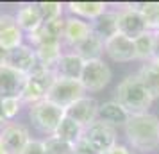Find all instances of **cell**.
<instances>
[{"mask_svg": "<svg viewBox=\"0 0 159 154\" xmlns=\"http://www.w3.org/2000/svg\"><path fill=\"white\" fill-rule=\"evenodd\" d=\"M129 147L138 152H154L159 149V118L154 113L130 115L123 125Z\"/></svg>", "mask_w": 159, "mask_h": 154, "instance_id": "cell-1", "label": "cell"}, {"mask_svg": "<svg viewBox=\"0 0 159 154\" xmlns=\"http://www.w3.org/2000/svg\"><path fill=\"white\" fill-rule=\"evenodd\" d=\"M115 102H118L129 115H143L148 113L154 99L145 90L138 75H127L115 90Z\"/></svg>", "mask_w": 159, "mask_h": 154, "instance_id": "cell-2", "label": "cell"}, {"mask_svg": "<svg viewBox=\"0 0 159 154\" xmlns=\"http://www.w3.org/2000/svg\"><path fill=\"white\" fill-rule=\"evenodd\" d=\"M54 81H56V73L50 68L39 66L32 73H29L27 79H25L22 97H20L23 106H32V104L39 102V100H45Z\"/></svg>", "mask_w": 159, "mask_h": 154, "instance_id": "cell-3", "label": "cell"}, {"mask_svg": "<svg viewBox=\"0 0 159 154\" xmlns=\"http://www.w3.org/2000/svg\"><path fill=\"white\" fill-rule=\"evenodd\" d=\"M63 117H65V110L57 108L56 104L48 102V100H39V102L29 106L30 124L45 136H50L56 133Z\"/></svg>", "mask_w": 159, "mask_h": 154, "instance_id": "cell-4", "label": "cell"}, {"mask_svg": "<svg viewBox=\"0 0 159 154\" xmlns=\"http://www.w3.org/2000/svg\"><path fill=\"white\" fill-rule=\"evenodd\" d=\"M113 79V72L109 65L104 59H93V61H84L82 72H80L79 82L86 93H97L107 86Z\"/></svg>", "mask_w": 159, "mask_h": 154, "instance_id": "cell-5", "label": "cell"}, {"mask_svg": "<svg viewBox=\"0 0 159 154\" xmlns=\"http://www.w3.org/2000/svg\"><path fill=\"white\" fill-rule=\"evenodd\" d=\"M84 95H86V91H84V88H82V84L79 81L56 77V81L52 84V88L48 90L45 100L56 104L61 110H66L68 106H72L75 100H79L80 97Z\"/></svg>", "mask_w": 159, "mask_h": 154, "instance_id": "cell-6", "label": "cell"}, {"mask_svg": "<svg viewBox=\"0 0 159 154\" xmlns=\"http://www.w3.org/2000/svg\"><path fill=\"white\" fill-rule=\"evenodd\" d=\"M116 27L123 36L134 40L147 30L145 20L134 4H123L116 9Z\"/></svg>", "mask_w": 159, "mask_h": 154, "instance_id": "cell-7", "label": "cell"}, {"mask_svg": "<svg viewBox=\"0 0 159 154\" xmlns=\"http://www.w3.org/2000/svg\"><path fill=\"white\" fill-rule=\"evenodd\" d=\"M30 138L29 127L20 122H7L0 129V145L4 147L6 154H22Z\"/></svg>", "mask_w": 159, "mask_h": 154, "instance_id": "cell-8", "label": "cell"}, {"mask_svg": "<svg viewBox=\"0 0 159 154\" xmlns=\"http://www.w3.org/2000/svg\"><path fill=\"white\" fill-rule=\"evenodd\" d=\"M82 138H86L91 145L98 151V152H106L107 149L118 143V133L115 127H111L109 124H104L100 120H95L91 125H88L84 129Z\"/></svg>", "mask_w": 159, "mask_h": 154, "instance_id": "cell-9", "label": "cell"}, {"mask_svg": "<svg viewBox=\"0 0 159 154\" xmlns=\"http://www.w3.org/2000/svg\"><path fill=\"white\" fill-rule=\"evenodd\" d=\"M97 113H98V102L97 99L89 95L80 97L79 100H75L72 106H68L65 110L66 117L77 122L82 129H86L88 125H91L97 120Z\"/></svg>", "mask_w": 159, "mask_h": 154, "instance_id": "cell-10", "label": "cell"}, {"mask_svg": "<svg viewBox=\"0 0 159 154\" xmlns=\"http://www.w3.org/2000/svg\"><path fill=\"white\" fill-rule=\"evenodd\" d=\"M104 54L116 63H130L136 59L134 41L130 38L116 32L115 36H111L109 40L104 41Z\"/></svg>", "mask_w": 159, "mask_h": 154, "instance_id": "cell-11", "label": "cell"}, {"mask_svg": "<svg viewBox=\"0 0 159 154\" xmlns=\"http://www.w3.org/2000/svg\"><path fill=\"white\" fill-rule=\"evenodd\" d=\"M6 65L11 66V68H15L16 72L23 73L25 77H27L29 73H32L36 68H39L36 50H34L29 43H22L20 47L9 50Z\"/></svg>", "mask_w": 159, "mask_h": 154, "instance_id": "cell-12", "label": "cell"}, {"mask_svg": "<svg viewBox=\"0 0 159 154\" xmlns=\"http://www.w3.org/2000/svg\"><path fill=\"white\" fill-rule=\"evenodd\" d=\"M91 34V25L80 18L68 16L65 18V29H63V50H73L79 43H82Z\"/></svg>", "mask_w": 159, "mask_h": 154, "instance_id": "cell-13", "label": "cell"}, {"mask_svg": "<svg viewBox=\"0 0 159 154\" xmlns=\"http://www.w3.org/2000/svg\"><path fill=\"white\" fill-rule=\"evenodd\" d=\"M25 75L16 72L15 68L7 65L0 66V99H13L22 97L23 86H25Z\"/></svg>", "mask_w": 159, "mask_h": 154, "instance_id": "cell-14", "label": "cell"}, {"mask_svg": "<svg viewBox=\"0 0 159 154\" xmlns=\"http://www.w3.org/2000/svg\"><path fill=\"white\" fill-rule=\"evenodd\" d=\"M82 66H84V61L73 50H63V54L57 59V63L54 65V73H56V77H61V79L79 81Z\"/></svg>", "mask_w": 159, "mask_h": 154, "instance_id": "cell-15", "label": "cell"}, {"mask_svg": "<svg viewBox=\"0 0 159 154\" xmlns=\"http://www.w3.org/2000/svg\"><path fill=\"white\" fill-rule=\"evenodd\" d=\"M15 20H16V25L20 27L23 34H32L36 32L43 22H41V16H39V11H38V2H27V4H22L18 7V13L15 15Z\"/></svg>", "mask_w": 159, "mask_h": 154, "instance_id": "cell-16", "label": "cell"}, {"mask_svg": "<svg viewBox=\"0 0 159 154\" xmlns=\"http://www.w3.org/2000/svg\"><path fill=\"white\" fill-rule=\"evenodd\" d=\"M129 113L123 110L122 106L115 100H107V102L98 104V113H97V120H100L104 124H109L111 127H123L129 120Z\"/></svg>", "mask_w": 159, "mask_h": 154, "instance_id": "cell-17", "label": "cell"}, {"mask_svg": "<svg viewBox=\"0 0 159 154\" xmlns=\"http://www.w3.org/2000/svg\"><path fill=\"white\" fill-rule=\"evenodd\" d=\"M136 75L141 81V84L145 86V90L150 93L152 99L157 100L159 99V61L150 59V61L143 63Z\"/></svg>", "mask_w": 159, "mask_h": 154, "instance_id": "cell-18", "label": "cell"}, {"mask_svg": "<svg viewBox=\"0 0 159 154\" xmlns=\"http://www.w3.org/2000/svg\"><path fill=\"white\" fill-rule=\"evenodd\" d=\"M65 7L72 13V16L89 23L107 9V4L106 2H68Z\"/></svg>", "mask_w": 159, "mask_h": 154, "instance_id": "cell-19", "label": "cell"}, {"mask_svg": "<svg viewBox=\"0 0 159 154\" xmlns=\"http://www.w3.org/2000/svg\"><path fill=\"white\" fill-rule=\"evenodd\" d=\"M91 25V32L97 34L100 40H109L111 36H115L118 32V27H116V9H106L100 16H97L93 22H89Z\"/></svg>", "mask_w": 159, "mask_h": 154, "instance_id": "cell-20", "label": "cell"}, {"mask_svg": "<svg viewBox=\"0 0 159 154\" xmlns=\"http://www.w3.org/2000/svg\"><path fill=\"white\" fill-rule=\"evenodd\" d=\"M73 52L79 56L82 61H93V59H102V54H104V40L97 36V34H89V36L79 43Z\"/></svg>", "mask_w": 159, "mask_h": 154, "instance_id": "cell-21", "label": "cell"}, {"mask_svg": "<svg viewBox=\"0 0 159 154\" xmlns=\"http://www.w3.org/2000/svg\"><path fill=\"white\" fill-rule=\"evenodd\" d=\"M82 134H84V129H82L77 122H73L72 118H68L66 115L61 118L57 129H56V133H54V136L65 140V142L72 143V145L75 143V142H79V140L82 138Z\"/></svg>", "mask_w": 159, "mask_h": 154, "instance_id": "cell-22", "label": "cell"}, {"mask_svg": "<svg viewBox=\"0 0 159 154\" xmlns=\"http://www.w3.org/2000/svg\"><path fill=\"white\" fill-rule=\"evenodd\" d=\"M134 41V50H136V59L139 61H150L152 52H154V32L152 30H145L143 34L132 40Z\"/></svg>", "mask_w": 159, "mask_h": 154, "instance_id": "cell-23", "label": "cell"}, {"mask_svg": "<svg viewBox=\"0 0 159 154\" xmlns=\"http://www.w3.org/2000/svg\"><path fill=\"white\" fill-rule=\"evenodd\" d=\"M134 6L143 16L147 30H152V32L159 30V2H141Z\"/></svg>", "mask_w": 159, "mask_h": 154, "instance_id": "cell-24", "label": "cell"}, {"mask_svg": "<svg viewBox=\"0 0 159 154\" xmlns=\"http://www.w3.org/2000/svg\"><path fill=\"white\" fill-rule=\"evenodd\" d=\"M38 11L41 16V22L50 23L54 20L63 18V11H65V4H59V2H38Z\"/></svg>", "mask_w": 159, "mask_h": 154, "instance_id": "cell-25", "label": "cell"}, {"mask_svg": "<svg viewBox=\"0 0 159 154\" xmlns=\"http://www.w3.org/2000/svg\"><path fill=\"white\" fill-rule=\"evenodd\" d=\"M41 142H43V147H45V154H73L72 143H68V142L57 138L54 134L41 138Z\"/></svg>", "mask_w": 159, "mask_h": 154, "instance_id": "cell-26", "label": "cell"}, {"mask_svg": "<svg viewBox=\"0 0 159 154\" xmlns=\"http://www.w3.org/2000/svg\"><path fill=\"white\" fill-rule=\"evenodd\" d=\"M0 106H2V115L6 118V122H15V118L20 115L23 108L22 99L13 97V99H0Z\"/></svg>", "mask_w": 159, "mask_h": 154, "instance_id": "cell-27", "label": "cell"}, {"mask_svg": "<svg viewBox=\"0 0 159 154\" xmlns=\"http://www.w3.org/2000/svg\"><path fill=\"white\" fill-rule=\"evenodd\" d=\"M73 154H100L86 138H80L73 143Z\"/></svg>", "mask_w": 159, "mask_h": 154, "instance_id": "cell-28", "label": "cell"}, {"mask_svg": "<svg viewBox=\"0 0 159 154\" xmlns=\"http://www.w3.org/2000/svg\"><path fill=\"white\" fill-rule=\"evenodd\" d=\"M22 154H45V147L41 138H30L29 143L22 151Z\"/></svg>", "mask_w": 159, "mask_h": 154, "instance_id": "cell-29", "label": "cell"}, {"mask_svg": "<svg viewBox=\"0 0 159 154\" xmlns=\"http://www.w3.org/2000/svg\"><path fill=\"white\" fill-rule=\"evenodd\" d=\"M16 20L13 15H7V13H0V34L6 29H9L11 25H15Z\"/></svg>", "mask_w": 159, "mask_h": 154, "instance_id": "cell-30", "label": "cell"}, {"mask_svg": "<svg viewBox=\"0 0 159 154\" xmlns=\"http://www.w3.org/2000/svg\"><path fill=\"white\" fill-rule=\"evenodd\" d=\"M102 154H134V151L130 149L129 145H123V143H116V145H113L111 149H107L106 152Z\"/></svg>", "mask_w": 159, "mask_h": 154, "instance_id": "cell-31", "label": "cell"}, {"mask_svg": "<svg viewBox=\"0 0 159 154\" xmlns=\"http://www.w3.org/2000/svg\"><path fill=\"white\" fill-rule=\"evenodd\" d=\"M152 59L159 61V30L154 32V52H152Z\"/></svg>", "mask_w": 159, "mask_h": 154, "instance_id": "cell-32", "label": "cell"}, {"mask_svg": "<svg viewBox=\"0 0 159 154\" xmlns=\"http://www.w3.org/2000/svg\"><path fill=\"white\" fill-rule=\"evenodd\" d=\"M7 54H9V52L6 50V49H2V47H0V66L6 65V61H7Z\"/></svg>", "mask_w": 159, "mask_h": 154, "instance_id": "cell-33", "label": "cell"}, {"mask_svg": "<svg viewBox=\"0 0 159 154\" xmlns=\"http://www.w3.org/2000/svg\"><path fill=\"white\" fill-rule=\"evenodd\" d=\"M6 124H7V122H6V118H4V115H2V106H0V129H2Z\"/></svg>", "mask_w": 159, "mask_h": 154, "instance_id": "cell-34", "label": "cell"}, {"mask_svg": "<svg viewBox=\"0 0 159 154\" xmlns=\"http://www.w3.org/2000/svg\"><path fill=\"white\" fill-rule=\"evenodd\" d=\"M0 154H6V151H4V147L0 145Z\"/></svg>", "mask_w": 159, "mask_h": 154, "instance_id": "cell-35", "label": "cell"}]
</instances>
